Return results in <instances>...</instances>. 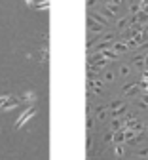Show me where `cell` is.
Returning a JSON list of instances; mask_svg holds the SVG:
<instances>
[{
  "instance_id": "1",
  "label": "cell",
  "mask_w": 148,
  "mask_h": 160,
  "mask_svg": "<svg viewBox=\"0 0 148 160\" xmlns=\"http://www.w3.org/2000/svg\"><path fill=\"white\" fill-rule=\"evenodd\" d=\"M34 112H36L34 109H27V111H25L23 114H21V118H19L17 122H15V128H21V126H23V124L27 122V120H29L31 116H34Z\"/></svg>"
},
{
  "instance_id": "2",
  "label": "cell",
  "mask_w": 148,
  "mask_h": 160,
  "mask_svg": "<svg viewBox=\"0 0 148 160\" xmlns=\"http://www.w3.org/2000/svg\"><path fill=\"white\" fill-rule=\"evenodd\" d=\"M25 4H27L29 8H32V6H34V0H25Z\"/></svg>"
}]
</instances>
